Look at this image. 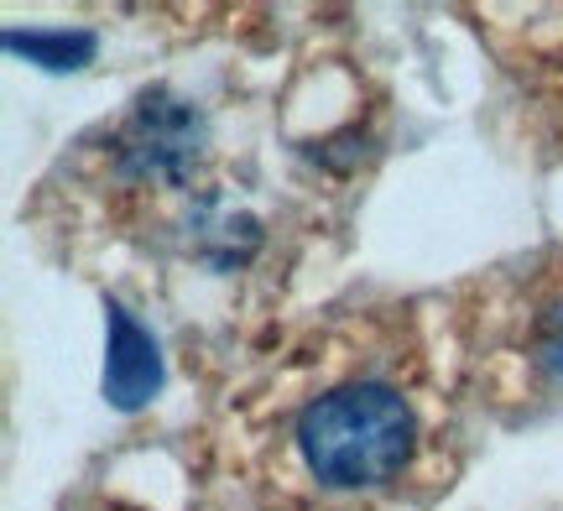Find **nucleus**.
<instances>
[{"instance_id": "f03ea898", "label": "nucleus", "mask_w": 563, "mask_h": 511, "mask_svg": "<svg viewBox=\"0 0 563 511\" xmlns=\"http://www.w3.org/2000/svg\"><path fill=\"white\" fill-rule=\"evenodd\" d=\"M115 173L141 188H188L209 152V125L188 100L146 89L115 131Z\"/></svg>"}, {"instance_id": "f257e3e1", "label": "nucleus", "mask_w": 563, "mask_h": 511, "mask_svg": "<svg viewBox=\"0 0 563 511\" xmlns=\"http://www.w3.org/2000/svg\"><path fill=\"white\" fill-rule=\"evenodd\" d=\"M418 444V418L382 381H350L323 391L298 418L302 465L329 491H371L407 470Z\"/></svg>"}, {"instance_id": "20e7f679", "label": "nucleus", "mask_w": 563, "mask_h": 511, "mask_svg": "<svg viewBox=\"0 0 563 511\" xmlns=\"http://www.w3.org/2000/svg\"><path fill=\"white\" fill-rule=\"evenodd\" d=\"M5 53L11 58H26L37 63V68H47V74H74V68H84V63H95V53H100V37L95 32H84V26H32V32H5Z\"/></svg>"}, {"instance_id": "39448f33", "label": "nucleus", "mask_w": 563, "mask_h": 511, "mask_svg": "<svg viewBox=\"0 0 563 511\" xmlns=\"http://www.w3.org/2000/svg\"><path fill=\"white\" fill-rule=\"evenodd\" d=\"M532 360H538V370L563 391V298H553V303L538 313V329H532Z\"/></svg>"}, {"instance_id": "7ed1b4c3", "label": "nucleus", "mask_w": 563, "mask_h": 511, "mask_svg": "<svg viewBox=\"0 0 563 511\" xmlns=\"http://www.w3.org/2000/svg\"><path fill=\"white\" fill-rule=\"evenodd\" d=\"M162 391V349L136 324V313L104 298V402L115 412H141Z\"/></svg>"}]
</instances>
